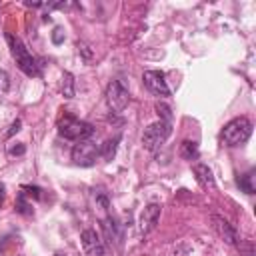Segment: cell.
Returning <instances> with one entry per match:
<instances>
[{
    "instance_id": "obj_1",
    "label": "cell",
    "mask_w": 256,
    "mask_h": 256,
    "mask_svg": "<svg viewBox=\"0 0 256 256\" xmlns=\"http://www.w3.org/2000/svg\"><path fill=\"white\" fill-rule=\"evenodd\" d=\"M6 42H8V46H10V52H12L14 60H16V64H18V68H20L26 76H40L38 62H36V58L28 52V48L24 46V42H22L18 36L10 34V32L6 34Z\"/></svg>"
},
{
    "instance_id": "obj_2",
    "label": "cell",
    "mask_w": 256,
    "mask_h": 256,
    "mask_svg": "<svg viewBox=\"0 0 256 256\" xmlns=\"http://www.w3.org/2000/svg\"><path fill=\"white\" fill-rule=\"evenodd\" d=\"M252 128H254V126H252V122H250L246 116L232 118V120L224 126V130H222V142H224L226 146H230V148L240 146V144H244V142L250 138Z\"/></svg>"
},
{
    "instance_id": "obj_3",
    "label": "cell",
    "mask_w": 256,
    "mask_h": 256,
    "mask_svg": "<svg viewBox=\"0 0 256 256\" xmlns=\"http://www.w3.org/2000/svg\"><path fill=\"white\" fill-rule=\"evenodd\" d=\"M58 134L66 140L82 142V140H88L94 134V126L84 122V120H78L74 116H64L58 122Z\"/></svg>"
},
{
    "instance_id": "obj_4",
    "label": "cell",
    "mask_w": 256,
    "mask_h": 256,
    "mask_svg": "<svg viewBox=\"0 0 256 256\" xmlns=\"http://www.w3.org/2000/svg\"><path fill=\"white\" fill-rule=\"evenodd\" d=\"M170 134H172V122H164V120L152 122V124L146 126V130L142 134V144H144L146 150L154 152L168 140Z\"/></svg>"
},
{
    "instance_id": "obj_5",
    "label": "cell",
    "mask_w": 256,
    "mask_h": 256,
    "mask_svg": "<svg viewBox=\"0 0 256 256\" xmlns=\"http://www.w3.org/2000/svg\"><path fill=\"white\" fill-rule=\"evenodd\" d=\"M130 102V94L120 80H112L106 86V104L112 112H122Z\"/></svg>"
},
{
    "instance_id": "obj_6",
    "label": "cell",
    "mask_w": 256,
    "mask_h": 256,
    "mask_svg": "<svg viewBox=\"0 0 256 256\" xmlns=\"http://www.w3.org/2000/svg\"><path fill=\"white\" fill-rule=\"evenodd\" d=\"M98 156H100V148L90 140L76 142L72 148V160L78 166H92Z\"/></svg>"
},
{
    "instance_id": "obj_7",
    "label": "cell",
    "mask_w": 256,
    "mask_h": 256,
    "mask_svg": "<svg viewBox=\"0 0 256 256\" xmlns=\"http://www.w3.org/2000/svg\"><path fill=\"white\" fill-rule=\"evenodd\" d=\"M142 80H144V86L156 94V96H162V98H168L170 96V88L166 84V78H164V72L160 70H146L142 74Z\"/></svg>"
},
{
    "instance_id": "obj_8",
    "label": "cell",
    "mask_w": 256,
    "mask_h": 256,
    "mask_svg": "<svg viewBox=\"0 0 256 256\" xmlns=\"http://www.w3.org/2000/svg\"><path fill=\"white\" fill-rule=\"evenodd\" d=\"M80 242H82L84 256H104V242L96 230H92V228L82 230Z\"/></svg>"
},
{
    "instance_id": "obj_9",
    "label": "cell",
    "mask_w": 256,
    "mask_h": 256,
    "mask_svg": "<svg viewBox=\"0 0 256 256\" xmlns=\"http://www.w3.org/2000/svg\"><path fill=\"white\" fill-rule=\"evenodd\" d=\"M212 226H214V230L218 232V236L226 242V244H230V246H238V242H240V238H238V232L234 230V226L226 220V218H222V216H218V214H212Z\"/></svg>"
},
{
    "instance_id": "obj_10",
    "label": "cell",
    "mask_w": 256,
    "mask_h": 256,
    "mask_svg": "<svg viewBox=\"0 0 256 256\" xmlns=\"http://www.w3.org/2000/svg\"><path fill=\"white\" fill-rule=\"evenodd\" d=\"M158 218H160V206H158V204H148V206L142 210L140 220H138L140 232H142V234H148L150 230H154L156 224H158Z\"/></svg>"
},
{
    "instance_id": "obj_11",
    "label": "cell",
    "mask_w": 256,
    "mask_h": 256,
    "mask_svg": "<svg viewBox=\"0 0 256 256\" xmlns=\"http://www.w3.org/2000/svg\"><path fill=\"white\" fill-rule=\"evenodd\" d=\"M194 174H196V180L200 182L202 188H214L216 186L214 176H212V170L206 164H194Z\"/></svg>"
},
{
    "instance_id": "obj_12",
    "label": "cell",
    "mask_w": 256,
    "mask_h": 256,
    "mask_svg": "<svg viewBox=\"0 0 256 256\" xmlns=\"http://www.w3.org/2000/svg\"><path fill=\"white\" fill-rule=\"evenodd\" d=\"M180 156L184 160H196L198 158V144L192 140H184L180 144Z\"/></svg>"
},
{
    "instance_id": "obj_13",
    "label": "cell",
    "mask_w": 256,
    "mask_h": 256,
    "mask_svg": "<svg viewBox=\"0 0 256 256\" xmlns=\"http://www.w3.org/2000/svg\"><path fill=\"white\" fill-rule=\"evenodd\" d=\"M238 186L242 188V192L254 194V190H256V186H254V170H248L246 174H242L238 178Z\"/></svg>"
},
{
    "instance_id": "obj_14",
    "label": "cell",
    "mask_w": 256,
    "mask_h": 256,
    "mask_svg": "<svg viewBox=\"0 0 256 256\" xmlns=\"http://www.w3.org/2000/svg\"><path fill=\"white\" fill-rule=\"evenodd\" d=\"M118 140H120V138H114V140H106V142L102 144V148H100V156H102L104 160H112V158H114Z\"/></svg>"
},
{
    "instance_id": "obj_15",
    "label": "cell",
    "mask_w": 256,
    "mask_h": 256,
    "mask_svg": "<svg viewBox=\"0 0 256 256\" xmlns=\"http://www.w3.org/2000/svg\"><path fill=\"white\" fill-rule=\"evenodd\" d=\"M62 94L66 98L74 96V78H72L70 72H64V76H62Z\"/></svg>"
},
{
    "instance_id": "obj_16",
    "label": "cell",
    "mask_w": 256,
    "mask_h": 256,
    "mask_svg": "<svg viewBox=\"0 0 256 256\" xmlns=\"http://www.w3.org/2000/svg\"><path fill=\"white\" fill-rule=\"evenodd\" d=\"M16 210H18L20 214H26V216L32 214V204L26 202V194H24L22 190L18 192V198H16Z\"/></svg>"
},
{
    "instance_id": "obj_17",
    "label": "cell",
    "mask_w": 256,
    "mask_h": 256,
    "mask_svg": "<svg viewBox=\"0 0 256 256\" xmlns=\"http://www.w3.org/2000/svg\"><path fill=\"white\" fill-rule=\"evenodd\" d=\"M238 250H240V256H254V244L252 240H240L238 242Z\"/></svg>"
},
{
    "instance_id": "obj_18",
    "label": "cell",
    "mask_w": 256,
    "mask_h": 256,
    "mask_svg": "<svg viewBox=\"0 0 256 256\" xmlns=\"http://www.w3.org/2000/svg\"><path fill=\"white\" fill-rule=\"evenodd\" d=\"M156 112H158L160 120H164V122H172V110H170V106L158 102V104H156Z\"/></svg>"
},
{
    "instance_id": "obj_19",
    "label": "cell",
    "mask_w": 256,
    "mask_h": 256,
    "mask_svg": "<svg viewBox=\"0 0 256 256\" xmlns=\"http://www.w3.org/2000/svg\"><path fill=\"white\" fill-rule=\"evenodd\" d=\"M8 88H10V76L6 70H0V94L8 92Z\"/></svg>"
},
{
    "instance_id": "obj_20",
    "label": "cell",
    "mask_w": 256,
    "mask_h": 256,
    "mask_svg": "<svg viewBox=\"0 0 256 256\" xmlns=\"http://www.w3.org/2000/svg\"><path fill=\"white\" fill-rule=\"evenodd\" d=\"M24 152H26L24 144H16V146L12 144V146H8V154H10V156H22Z\"/></svg>"
},
{
    "instance_id": "obj_21",
    "label": "cell",
    "mask_w": 256,
    "mask_h": 256,
    "mask_svg": "<svg viewBox=\"0 0 256 256\" xmlns=\"http://www.w3.org/2000/svg\"><path fill=\"white\" fill-rule=\"evenodd\" d=\"M20 190H22L24 194H28V196H34V198H40V192H42L38 186H22Z\"/></svg>"
},
{
    "instance_id": "obj_22",
    "label": "cell",
    "mask_w": 256,
    "mask_h": 256,
    "mask_svg": "<svg viewBox=\"0 0 256 256\" xmlns=\"http://www.w3.org/2000/svg\"><path fill=\"white\" fill-rule=\"evenodd\" d=\"M52 42H54V44L64 42V30H62L60 26H56V28H54V32H52Z\"/></svg>"
},
{
    "instance_id": "obj_23",
    "label": "cell",
    "mask_w": 256,
    "mask_h": 256,
    "mask_svg": "<svg viewBox=\"0 0 256 256\" xmlns=\"http://www.w3.org/2000/svg\"><path fill=\"white\" fill-rule=\"evenodd\" d=\"M20 130V120H16V122H12V126H10V130L6 132V136H12L14 132H18Z\"/></svg>"
},
{
    "instance_id": "obj_24",
    "label": "cell",
    "mask_w": 256,
    "mask_h": 256,
    "mask_svg": "<svg viewBox=\"0 0 256 256\" xmlns=\"http://www.w3.org/2000/svg\"><path fill=\"white\" fill-rule=\"evenodd\" d=\"M4 198H6V188H4V184H0V206L4 204Z\"/></svg>"
},
{
    "instance_id": "obj_25",
    "label": "cell",
    "mask_w": 256,
    "mask_h": 256,
    "mask_svg": "<svg viewBox=\"0 0 256 256\" xmlns=\"http://www.w3.org/2000/svg\"><path fill=\"white\" fill-rule=\"evenodd\" d=\"M54 256H60V254H54Z\"/></svg>"
}]
</instances>
